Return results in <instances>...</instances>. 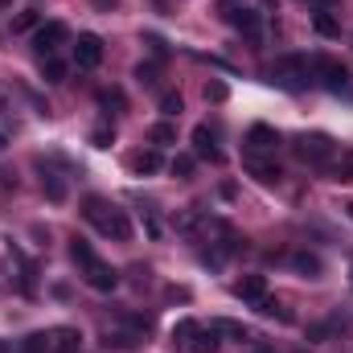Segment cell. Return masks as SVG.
I'll return each mask as SVG.
<instances>
[{
  "mask_svg": "<svg viewBox=\"0 0 353 353\" xmlns=\"http://www.w3.org/2000/svg\"><path fill=\"white\" fill-rule=\"evenodd\" d=\"M193 152H197L201 161H210V165H222V161H226V157H222V148L214 144V132H210L205 123H197V128H193Z\"/></svg>",
  "mask_w": 353,
  "mask_h": 353,
  "instance_id": "cell-9",
  "label": "cell"
},
{
  "mask_svg": "<svg viewBox=\"0 0 353 353\" xmlns=\"http://www.w3.org/2000/svg\"><path fill=\"white\" fill-rule=\"evenodd\" d=\"M83 218H87L103 239H115V243H128V239H132L128 214H123L115 201H107V197H87V201H83Z\"/></svg>",
  "mask_w": 353,
  "mask_h": 353,
  "instance_id": "cell-1",
  "label": "cell"
},
{
  "mask_svg": "<svg viewBox=\"0 0 353 353\" xmlns=\"http://www.w3.org/2000/svg\"><path fill=\"white\" fill-rule=\"evenodd\" d=\"M271 83L283 87V90H304L312 83V62L300 58V54H288V58H279L271 66Z\"/></svg>",
  "mask_w": 353,
  "mask_h": 353,
  "instance_id": "cell-3",
  "label": "cell"
},
{
  "mask_svg": "<svg viewBox=\"0 0 353 353\" xmlns=\"http://www.w3.org/2000/svg\"><path fill=\"white\" fill-rule=\"evenodd\" d=\"M0 4H8V0H0Z\"/></svg>",
  "mask_w": 353,
  "mask_h": 353,
  "instance_id": "cell-42",
  "label": "cell"
},
{
  "mask_svg": "<svg viewBox=\"0 0 353 353\" xmlns=\"http://www.w3.org/2000/svg\"><path fill=\"white\" fill-rule=\"evenodd\" d=\"M140 341H144L140 333H123V329H115V333L107 329V333H103V350H136Z\"/></svg>",
  "mask_w": 353,
  "mask_h": 353,
  "instance_id": "cell-17",
  "label": "cell"
},
{
  "mask_svg": "<svg viewBox=\"0 0 353 353\" xmlns=\"http://www.w3.org/2000/svg\"><path fill=\"white\" fill-rule=\"evenodd\" d=\"M70 259L79 263V271H83V279H87L94 292H115V283H119V275H115V267L111 263H103L94 251H90V243L87 239H70Z\"/></svg>",
  "mask_w": 353,
  "mask_h": 353,
  "instance_id": "cell-2",
  "label": "cell"
},
{
  "mask_svg": "<svg viewBox=\"0 0 353 353\" xmlns=\"http://www.w3.org/2000/svg\"><path fill=\"white\" fill-rule=\"evenodd\" d=\"M214 329H218V333H226V337H234V341H251V329H247V325H239V321H214Z\"/></svg>",
  "mask_w": 353,
  "mask_h": 353,
  "instance_id": "cell-22",
  "label": "cell"
},
{
  "mask_svg": "<svg viewBox=\"0 0 353 353\" xmlns=\"http://www.w3.org/2000/svg\"><path fill=\"white\" fill-rule=\"evenodd\" d=\"M161 111H165L169 119H176V115L185 111V99H181L176 90H169V94H161Z\"/></svg>",
  "mask_w": 353,
  "mask_h": 353,
  "instance_id": "cell-26",
  "label": "cell"
},
{
  "mask_svg": "<svg viewBox=\"0 0 353 353\" xmlns=\"http://www.w3.org/2000/svg\"><path fill=\"white\" fill-rule=\"evenodd\" d=\"M0 353H8V345H0Z\"/></svg>",
  "mask_w": 353,
  "mask_h": 353,
  "instance_id": "cell-39",
  "label": "cell"
},
{
  "mask_svg": "<svg viewBox=\"0 0 353 353\" xmlns=\"http://www.w3.org/2000/svg\"><path fill=\"white\" fill-rule=\"evenodd\" d=\"M136 83H140V87H157V66L140 62V66H136Z\"/></svg>",
  "mask_w": 353,
  "mask_h": 353,
  "instance_id": "cell-30",
  "label": "cell"
},
{
  "mask_svg": "<svg viewBox=\"0 0 353 353\" xmlns=\"http://www.w3.org/2000/svg\"><path fill=\"white\" fill-rule=\"evenodd\" d=\"M325 173L333 176L337 185H353V148H345L341 157H333V161L325 165Z\"/></svg>",
  "mask_w": 353,
  "mask_h": 353,
  "instance_id": "cell-15",
  "label": "cell"
},
{
  "mask_svg": "<svg viewBox=\"0 0 353 353\" xmlns=\"http://www.w3.org/2000/svg\"><path fill=\"white\" fill-rule=\"evenodd\" d=\"M234 296H239V300H247V304L263 300V296H267V279H263V275H243V279H234Z\"/></svg>",
  "mask_w": 353,
  "mask_h": 353,
  "instance_id": "cell-13",
  "label": "cell"
},
{
  "mask_svg": "<svg viewBox=\"0 0 353 353\" xmlns=\"http://www.w3.org/2000/svg\"><path fill=\"white\" fill-rule=\"evenodd\" d=\"M41 189H46V197L58 205V201H66V185H62V176L58 173H41Z\"/></svg>",
  "mask_w": 353,
  "mask_h": 353,
  "instance_id": "cell-19",
  "label": "cell"
},
{
  "mask_svg": "<svg viewBox=\"0 0 353 353\" xmlns=\"http://www.w3.org/2000/svg\"><path fill=\"white\" fill-rule=\"evenodd\" d=\"M255 312H263V316H279V321H292V312L279 304V300H271V296H263V300H255Z\"/></svg>",
  "mask_w": 353,
  "mask_h": 353,
  "instance_id": "cell-21",
  "label": "cell"
},
{
  "mask_svg": "<svg viewBox=\"0 0 353 353\" xmlns=\"http://www.w3.org/2000/svg\"><path fill=\"white\" fill-rule=\"evenodd\" d=\"M222 17H226L234 29H243V33L259 37V12H255V8H234V4H226V8H222Z\"/></svg>",
  "mask_w": 353,
  "mask_h": 353,
  "instance_id": "cell-12",
  "label": "cell"
},
{
  "mask_svg": "<svg viewBox=\"0 0 353 353\" xmlns=\"http://www.w3.org/2000/svg\"><path fill=\"white\" fill-rule=\"evenodd\" d=\"M350 283H353V271H350Z\"/></svg>",
  "mask_w": 353,
  "mask_h": 353,
  "instance_id": "cell-40",
  "label": "cell"
},
{
  "mask_svg": "<svg viewBox=\"0 0 353 353\" xmlns=\"http://www.w3.org/2000/svg\"><path fill=\"white\" fill-rule=\"evenodd\" d=\"M247 148H251V157L275 152V148H279V132H275V128H267V123H255V128L247 132Z\"/></svg>",
  "mask_w": 353,
  "mask_h": 353,
  "instance_id": "cell-10",
  "label": "cell"
},
{
  "mask_svg": "<svg viewBox=\"0 0 353 353\" xmlns=\"http://www.w3.org/2000/svg\"><path fill=\"white\" fill-rule=\"evenodd\" d=\"M94 4H99V8H111V4H115V0H94Z\"/></svg>",
  "mask_w": 353,
  "mask_h": 353,
  "instance_id": "cell-35",
  "label": "cell"
},
{
  "mask_svg": "<svg viewBox=\"0 0 353 353\" xmlns=\"http://www.w3.org/2000/svg\"><path fill=\"white\" fill-rule=\"evenodd\" d=\"M99 103H103V107H123V94H119V90H103Z\"/></svg>",
  "mask_w": 353,
  "mask_h": 353,
  "instance_id": "cell-33",
  "label": "cell"
},
{
  "mask_svg": "<svg viewBox=\"0 0 353 353\" xmlns=\"http://www.w3.org/2000/svg\"><path fill=\"white\" fill-rule=\"evenodd\" d=\"M296 157L304 161V165H329L333 157H337V144H333V136H325V132H304V136H296Z\"/></svg>",
  "mask_w": 353,
  "mask_h": 353,
  "instance_id": "cell-4",
  "label": "cell"
},
{
  "mask_svg": "<svg viewBox=\"0 0 353 353\" xmlns=\"http://www.w3.org/2000/svg\"><path fill=\"white\" fill-rule=\"evenodd\" d=\"M176 350H181V353H218V329H214V325H210V329L193 325V329H189V337H181V341H176Z\"/></svg>",
  "mask_w": 353,
  "mask_h": 353,
  "instance_id": "cell-7",
  "label": "cell"
},
{
  "mask_svg": "<svg viewBox=\"0 0 353 353\" xmlns=\"http://www.w3.org/2000/svg\"><path fill=\"white\" fill-rule=\"evenodd\" d=\"M0 185H4V189H17V176H12V173H0Z\"/></svg>",
  "mask_w": 353,
  "mask_h": 353,
  "instance_id": "cell-34",
  "label": "cell"
},
{
  "mask_svg": "<svg viewBox=\"0 0 353 353\" xmlns=\"http://www.w3.org/2000/svg\"><path fill=\"white\" fill-rule=\"evenodd\" d=\"M230 90H226V83H205V103H222Z\"/></svg>",
  "mask_w": 353,
  "mask_h": 353,
  "instance_id": "cell-31",
  "label": "cell"
},
{
  "mask_svg": "<svg viewBox=\"0 0 353 353\" xmlns=\"http://www.w3.org/2000/svg\"><path fill=\"white\" fill-rule=\"evenodd\" d=\"M90 144H94V148H111V144H115V128H94V132H90Z\"/></svg>",
  "mask_w": 353,
  "mask_h": 353,
  "instance_id": "cell-28",
  "label": "cell"
},
{
  "mask_svg": "<svg viewBox=\"0 0 353 353\" xmlns=\"http://www.w3.org/2000/svg\"><path fill=\"white\" fill-rule=\"evenodd\" d=\"M4 144H8V140H4V136H0V148H4Z\"/></svg>",
  "mask_w": 353,
  "mask_h": 353,
  "instance_id": "cell-37",
  "label": "cell"
},
{
  "mask_svg": "<svg viewBox=\"0 0 353 353\" xmlns=\"http://www.w3.org/2000/svg\"><path fill=\"white\" fill-rule=\"evenodd\" d=\"M312 79L325 90H333V94L350 90V70H345L337 58H316V62H312Z\"/></svg>",
  "mask_w": 353,
  "mask_h": 353,
  "instance_id": "cell-6",
  "label": "cell"
},
{
  "mask_svg": "<svg viewBox=\"0 0 353 353\" xmlns=\"http://www.w3.org/2000/svg\"><path fill=\"white\" fill-rule=\"evenodd\" d=\"M247 173L255 176L259 185H279V181H283V169H279L275 161H259V157L247 161Z\"/></svg>",
  "mask_w": 353,
  "mask_h": 353,
  "instance_id": "cell-14",
  "label": "cell"
},
{
  "mask_svg": "<svg viewBox=\"0 0 353 353\" xmlns=\"http://www.w3.org/2000/svg\"><path fill=\"white\" fill-rule=\"evenodd\" d=\"M21 353H50V333H29L21 341Z\"/></svg>",
  "mask_w": 353,
  "mask_h": 353,
  "instance_id": "cell-25",
  "label": "cell"
},
{
  "mask_svg": "<svg viewBox=\"0 0 353 353\" xmlns=\"http://www.w3.org/2000/svg\"><path fill=\"white\" fill-rule=\"evenodd\" d=\"M312 29H316L321 37H337V33H341L337 17H333V12H325V8H316V12H312Z\"/></svg>",
  "mask_w": 353,
  "mask_h": 353,
  "instance_id": "cell-18",
  "label": "cell"
},
{
  "mask_svg": "<svg viewBox=\"0 0 353 353\" xmlns=\"http://www.w3.org/2000/svg\"><path fill=\"white\" fill-rule=\"evenodd\" d=\"M123 321H128V325H132V333H140V337H144V333H152V316H140V312H128Z\"/></svg>",
  "mask_w": 353,
  "mask_h": 353,
  "instance_id": "cell-29",
  "label": "cell"
},
{
  "mask_svg": "<svg viewBox=\"0 0 353 353\" xmlns=\"http://www.w3.org/2000/svg\"><path fill=\"white\" fill-rule=\"evenodd\" d=\"M169 169H173V176H189V173H193V157H173V165H169Z\"/></svg>",
  "mask_w": 353,
  "mask_h": 353,
  "instance_id": "cell-32",
  "label": "cell"
},
{
  "mask_svg": "<svg viewBox=\"0 0 353 353\" xmlns=\"http://www.w3.org/2000/svg\"><path fill=\"white\" fill-rule=\"evenodd\" d=\"M37 25H41V21H37V8H25V12H17V17H12V29H17V33L37 29Z\"/></svg>",
  "mask_w": 353,
  "mask_h": 353,
  "instance_id": "cell-27",
  "label": "cell"
},
{
  "mask_svg": "<svg viewBox=\"0 0 353 353\" xmlns=\"http://www.w3.org/2000/svg\"><path fill=\"white\" fill-rule=\"evenodd\" d=\"M74 62H79L83 70H94V66L103 62V37H99V33H79V41H74Z\"/></svg>",
  "mask_w": 353,
  "mask_h": 353,
  "instance_id": "cell-8",
  "label": "cell"
},
{
  "mask_svg": "<svg viewBox=\"0 0 353 353\" xmlns=\"http://www.w3.org/2000/svg\"><path fill=\"white\" fill-rule=\"evenodd\" d=\"M259 353H271V350H259Z\"/></svg>",
  "mask_w": 353,
  "mask_h": 353,
  "instance_id": "cell-41",
  "label": "cell"
},
{
  "mask_svg": "<svg viewBox=\"0 0 353 353\" xmlns=\"http://www.w3.org/2000/svg\"><path fill=\"white\" fill-rule=\"evenodd\" d=\"M41 79H46V83H62V79H66V66H62L58 58H41Z\"/></svg>",
  "mask_w": 353,
  "mask_h": 353,
  "instance_id": "cell-24",
  "label": "cell"
},
{
  "mask_svg": "<svg viewBox=\"0 0 353 353\" xmlns=\"http://www.w3.org/2000/svg\"><path fill=\"white\" fill-rule=\"evenodd\" d=\"M148 140L157 144V148H165V144H173L176 140V128L169 119H161V123H152V132H148Z\"/></svg>",
  "mask_w": 353,
  "mask_h": 353,
  "instance_id": "cell-20",
  "label": "cell"
},
{
  "mask_svg": "<svg viewBox=\"0 0 353 353\" xmlns=\"http://www.w3.org/2000/svg\"><path fill=\"white\" fill-rule=\"evenodd\" d=\"M161 165H165V161H161V152H157V148H148V152H132V157H128V169H132V173H161Z\"/></svg>",
  "mask_w": 353,
  "mask_h": 353,
  "instance_id": "cell-16",
  "label": "cell"
},
{
  "mask_svg": "<svg viewBox=\"0 0 353 353\" xmlns=\"http://www.w3.org/2000/svg\"><path fill=\"white\" fill-rule=\"evenodd\" d=\"M66 41H70V29H66L62 21H46V25L33 29V50H37L41 58H54L58 46H66Z\"/></svg>",
  "mask_w": 353,
  "mask_h": 353,
  "instance_id": "cell-5",
  "label": "cell"
},
{
  "mask_svg": "<svg viewBox=\"0 0 353 353\" xmlns=\"http://www.w3.org/2000/svg\"><path fill=\"white\" fill-rule=\"evenodd\" d=\"M345 214H350V218H353V201H350V205H345Z\"/></svg>",
  "mask_w": 353,
  "mask_h": 353,
  "instance_id": "cell-36",
  "label": "cell"
},
{
  "mask_svg": "<svg viewBox=\"0 0 353 353\" xmlns=\"http://www.w3.org/2000/svg\"><path fill=\"white\" fill-rule=\"evenodd\" d=\"M83 350V333L62 325V329H50V353H79Z\"/></svg>",
  "mask_w": 353,
  "mask_h": 353,
  "instance_id": "cell-11",
  "label": "cell"
},
{
  "mask_svg": "<svg viewBox=\"0 0 353 353\" xmlns=\"http://www.w3.org/2000/svg\"><path fill=\"white\" fill-rule=\"evenodd\" d=\"M316 4H333V0H316Z\"/></svg>",
  "mask_w": 353,
  "mask_h": 353,
  "instance_id": "cell-38",
  "label": "cell"
},
{
  "mask_svg": "<svg viewBox=\"0 0 353 353\" xmlns=\"http://www.w3.org/2000/svg\"><path fill=\"white\" fill-rule=\"evenodd\" d=\"M292 263H296V271H304L308 279H316V275H321V259H316V255H308V251L292 255Z\"/></svg>",
  "mask_w": 353,
  "mask_h": 353,
  "instance_id": "cell-23",
  "label": "cell"
}]
</instances>
